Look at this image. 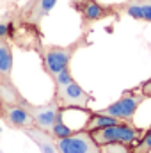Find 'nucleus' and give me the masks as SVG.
<instances>
[{
	"mask_svg": "<svg viewBox=\"0 0 151 153\" xmlns=\"http://www.w3.org/2000/svg\"><path fill=\"white\" fill-rule=\"evenodd\" d=\"M85 45H87L85 36H82L80 39H76L75 43H71V45H68V46L50 45V46L41 48L39 53H41V61H43L44 71L53 78L59 71H62L64 68H70V61H71V57L75 55V52H78V50H80L82 46H85Z\"/></svg>",
	"mask_w": 151,
	"mask_h": 153,
	"instance_id": "1",
	"label": "nucleus"
},
{
	"mask_svg": "<svg viewBox=\"0 0 151 153\" xmlns=\"http://www.w3.org/2000/svg\"><path fill=\"white\" fill-rule=\"evenodd\" d=\"M71 5L75 7L76 13H80L84 25L114 18L119 13L115 5H103L98 0H71Z\"/></svg>",
	"mask_w": 151,
	"mask_h": 153,
	"instance_id": "5",
	"label": "nucleus"
},
{
	"mask_svg": "<svg viewBox=\"0 0 151 153\" xmlns=\"http://www.w3.org/2000/svg\"><path fill=\"white\" fill-rule=\"evenodd\" d=\"M53 82H55V87H57V85H66V84L73 82V76H71L70 68H64L62 71H59L57 75L53 76Z\"/></svg>",
	"mask_w": 151,
	"mask_h": 153,
	"instance_id": "17",
	"label": "nucleus"
},
{
	"mask_svg": "<svg viewBox=\"0 0 151 153\" xmlns=\"http://www.w3.org/2000/svg\"><path fill=\"white\" fill-rule=\"evenodd\" d=\"M13 32V23H0V39H7Z\"/></svg>",
	"mask_w": 151,
	"mask_h": 153,
	"instance_id": "18",
	"label": "nucleus"
},
{
	"mask_svg": "<svg viewBox=\"0 0 151 153\" xmlns=\"http://www.w3.org/2000/svg\"><path fill=\"white\" fill-rule=\"evenodd\" d=\"M93 139L100 144V146H105V144H110V143H124V144H132V143H139L141 139V130L128 125V123H117V125H110V126H105V128H100V130H94L91 132Z\"/></svg>",
	"mask_w": 151,
	"mask_h": 153,
	"instance_id": "2",
	"label": "nucleus"
},
{
	"mask_svg": "<svg viewBox=\"0 0 151 153\" xmlns=\"http://www.w3.org/2000/svg\"><path fill=\"white\" fill-rule=\"evenodd\" d=\"M144 94H137V93H124L117 102H114L112 105H109L107 109H103L101 112L117 117L119 121H132V117L135 116L139 105L142 103Z\"/></svg>",
	"mask_w": 151,
	"mask_h": 153,
	"instance_id": "6",
	"label": "nucleus"
},
{
	"mask_svg": "<svg viewBox=\"0 0 151 153\" xmlns=\"http://www.w3.org/2000/svg\"><path fill=\"white\" fill-rule=\"evenodd\" d=\"M2 116L7 121V125L13 126V128L27 130V128L36 126L34 117H32L29 107H27V102L25 103H16V105H4Z\"/></svg>",
	"mask_w": 151,
	"mask_h": 153,
	"instance_id": "7",
	"label": "nucleus"
},
{
	"mask_svg": "<svg viewBox=\"0 0 151 153\" xmlns=\"http://www.w3.org/2000/svg\"><path fill=\"white\" fill-rule=\"evenodd\" d=\"M117 123H121L117 117H112V116L105 114V112H93V114H89V119H87V123L84 125L82 130L94 132V130H100V128H105V126H110V125H117Z\"/></svg>",
	"mask_w": 151,
	"mask_h": 153,
	"instance_id": "13",
	"label": "nucleus"
},
{
	"mask_svg": "<svg viewBox=\"0 0 151 153\" xmlns=\"http://www.w3.org/2000/svg\"><path fill=\"white\" fill-rule=\"evenodd\" d=\"M115 7L119 13H124L133 20L151 23V0H126Z\"/></svg>",
	"mask_w": 151,
	"mask_h": 153,
	"instance_id": "10",
	"label": "nucleus"
},
{
	"mask_svg": "<svg viewBox=\"0 0 151 153\" xmlns=\"http://www.w3.org/2000/svg\"><path fill=\"white\" fill-rule=\"evenodd\" d=\"M27 107H29L30 114H32V117H34L36 126L41 128V130H46V132H50V130L53 128L57 117H59L61 111H62V109L59 107V103L55 102V98H53L50 103L39 105V107H34V105H30V103L27 102Z\"/></svg>",
	"mask_w": 151,
	"mask_h": 153,
	"instance_id": "8",
	"label": "nucleus"
},
{
	"mask_svg": "<svg viewBox=\"0 0 151 153\" xmlns=\"http://www.w3.org/2000/svg\"><path fill=\"white\" fill-rule=\"evenodd\" d=\"M55 4H57V0H30L21 11V20L27 25H36L38 27L39 22L53 9Z\"/></svg>",
	"mask_w": 151,
	"mask_h": 153,
	"instance_id": "9",
	"label": "nucleus"
},
{
	"mask_svg": "<svg viewBox=\"0 0 151 153\" xmlns=\"http://www.w3.org/2000/svg\"><path fill=\"white\" fill-rule=\"evenodd\" d=\"M53 98H55V102L59 103V107L62 111L64 109H82V111H87V103L93 100V96L89 93H85L75 80L66 84V85H57Z\"/></svg>",
	"mask_w": 151,
	"mask_h": 153,
	"instance_id": "3",
	"label": "nucleus"
},
{
	"mask_svg": "<svg viewBox=\"0 0 151 153\" xmlns=\"http://www.w3.org/2000/svg\"><path fill=\"white\" fill-rule=\"evenodd\" d=\"M13 71V46L7 39H0V82L11 80Z\"/></svg>",
	"mask_w": 151,
	"mask_h": 153,
	"instance_id": "12",
	"label": "nucleus"
},
{
	"mask_svg": "<svg viewBox=\"0 0 151 153\" xmlns=\"http://www.w3.org/2000/svg\"><path fill=\"white\" fill-rule=\"evenodd\" d=\"M36 144L39 146V150L43 153H59L57 150V143H55V137L50 134V132H46V130H41L38 126H32V128H27V130H23Z\"/></svg>",
	"mask_w": 151,
	"mask_h": 153,
	"instance_id": "11",
	"label": "nucleus"
},
{
	"mask_svg": "<svg viewBox=\"0 0 151 153\" xmlns=\"http://www.w3.org/2000/svg\"><path fill=\"white\" fill-rule=\"evenodd\" d=\"M150 152H151V128L144 134V137L139 141V144L133 150V153H150Z\"/></svg>",
	"mask_w": 151,
	"mask_h": 153,
	"instance_id": "16",
	"label": "nucleus"
},
{
	"mask_svg": "<svg viewBox=\"0 0 151 153\" xmlns=\"http://www.w3.org/2000/svg\"><path fill=\"white\" fill-rule=\"evenodd\" d=\"M59 153H101V146L93 139L91 132L80 130L68 137L55 139Z\"/></svg>",
	"mask_w": 151,
	"mask_h": 153,
	"instance_id": "4",
	"label": "nucleus"
},
{
	"mask_svg": "<svg viewBox=\"0 0 151 153\" xmlns=\"http://www.w3.org/2000/svg\"><path fill=\"white\" fill-rule=\"evenodd\" d=\"M50 134L55 137V139H62V137H68V135H71L73 132L64 125V121H62V111H61V114L57 117V121H55V125H53V128L50 130Z\"/></svg>",
	"mask_w": 151,
	"mask_h": 153,
	"instance_id": "14",
	"label": "nucleus"
},
{
	"mask_svg": "<svg viewBox=\"0 0 151 153\" xmlns=\"http://www.w3.org/2000/svg\"><path fill=\"white\" fill-rule=\"evenodd\" d=\"M101 153H132V150L124 143H110L101 146Z\"/></svg>",
	"mask_w": 151,
	"mask_h": 153,
	"instance_id": "15",
	"label": "nucleus"
}]
</instances>
